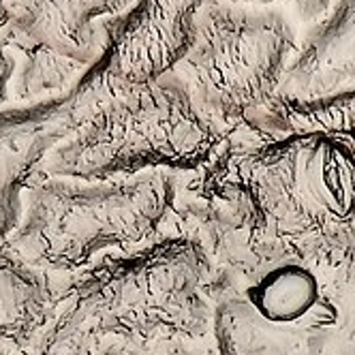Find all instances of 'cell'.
Instances as JSON below:
<instances>
[{
	"label": "cell",
	"instance_id": "6da1fadb",
	"mask_svg": "<svg viewBox=\"0 0 355 355\" xmlns=\"http://www.w3.org/2000/svg\"><path fill=\"white\" fill-rule=\"evenodd\" d=\"M210 281L216 355H355V227Z\"/></svg>",
	"mask_w": 355,
	"mask_h": 355
},
{
	"label": "cell",
	"instance_id": "ba28073f",
	"mask_svg": "<svg viewBox=\"0 0 355 355\" xmlns=\"http://www.w3.org/2000/svg\"><path fill=\"white\" fill-rule=\"evenodd\" d=\"M208 0H133L105 19V54L118 78L150 82L169 73L195 39V21Z\"/></svg>",
	"mask_w": 355,
	"mask_h": 355
},
{
	"label": "cell",
	"instance_id": "e0dca14e",
	"mask_svg": "<svg viewBox=\"0 0 355 355\" xmlns=\"http://www.w3.org/2000/svg\"><path fill=\"white\" fill-rule=\"evenodd\" d=\"M7 24V7H5V0H0V31L5 28Z\"/></svg>",
	"mask_w": 355,
	"mask_h": 355
},
{
	"label": "cell",
	"instance_id": "5bb4252c",
	"mask_svg": "<svg viewBox=\"0 0 355 355\" xmlns=\"http://www.w3.org/2000/svg\"><path fill=\"white\" fill-rule=\"evenodd\" d=\"M223 3L240 5V7H268L276 3H287L293 7V11L302 21H317L332 7V0H223Z\"/></svg>",
	"mask_w": 355,
	"mask_h": 355
},
{
	"label": "cell",
	"instance_id": "8fae6325",
	"mask_svg": "<svg viewBox=\"0 0 355 355\" xmlns=\"http://www.w3.org/2000/svg\"><path fill=\"white\" fill-rule=\"evenodd\" d=\"M49 274L0 246V349L19 353L47 319L58 289Z\"/></svg>",
	"mask_w": 355,
	"mask_h": 355
},
{
	"label": "cell",
	"instance_id": "7c38bea8",
	"mask_svg": "<svg viewBox=\"0 0 355 355\" xmlns=\"http://www.w3.org/2000/svg\"><path fill=\"white\" fill-rule=\"evenodd\" d=\"M19 54L21 64L19 69L15 64L9 88L13 98L21 103H37V101L67 94L94 64L37 45L19 49Z\"/></svg>",
	"mask_w": 355,
	"mask_h": 355
},
{
	"label": "cell",
	"instance_id": "4fadbf2b",
	"mask_svg": "<svg viewBox=\"0 0 355 355\" xmlns=\"http://www.w3.org/2000/svg\"><path fill=\"white\" fill-rule=\"evenodd\" d=\"M278 107L289 133H327L355 150V88L319 98H289L278 94Z\"/></svg>",
	"mask_w": 355,
	"mask_h": 355
},
{
	"label": "cell",
	"instance_id": "ac0fdd59",
	"mask_svg": "<svg viewBox=\"0 0 355 355\" xmlns=\"http://www.w3.org/2000/svg\"><path fill=\"white\" fill-rule=\"evenodd\" d=\"M0 355H17V353H13V351H7V349H0Z\"/></svg>",
	"mask_w": 355,
	"mask_h": 355
},
{
	"label": "cell",
	"instance_id": "3957f363",
	"mask_svg": "<svg viewBox=\"0 0 355 355\" xmlns=\"http://www.w3.org/2000/svg\"><path fill=\"white\" fill-rule=\"evenodd\" d=\"M173 199L171 169H141L105 180L39 171L26 212L3 244L45 272H80L105 250H135L161 236Z\"/></svg>",
	"mask_w": 355,
	"mask_h": 355
},
{
	"label": "cell",
	"instance_id": "9a60e30c",
	"mask_svg": "<svg viewBox=\"0 0 355 355\" xmlns=\"http://www.w3.org/2000/svg\"><path fill=\"white\" fill-rule=\"evenodd\" d=\"M15 56L11 49L5 45L3 37H0V103L7 98V92H9V82H11V75L15 71Z\"/></svg>",
	"mask_w": 355,
	"mask_h": 355
},
{
	"label": "cell",
	"instance_id": "7a4b0ae2",
	"mask_svg": "<svg viewBox=\"0 0 355 355\" xmlns=\"http://www.w3.org/2000/svg\"><path fill=\"white\" fill-rule=\"evenodd\" d=\"M295 47L283 13L208 0L189 52L171 71L223 137L252 148L289 135L278 86Z\"/></svg>",
	"mask_w": 355,
	"mask_h": 355
},
{
	"label": "cell",
	"instance_id": "8992f818",
	"mask_svg": "<svg viewBox=\"0 0 355 355\" xmlns=\"http://www.w3.org/2000/svg\"><path fill=\"white\" fill-rule=\"evenodd\" d=\"M230 165L257 206L259 242L295 248L355 227V150L338 137L309 131L234 146Z\"/></svg>",
	"mask_w": 355,
	"mask_h": 355
},
{
	"label": "cell",
	"instance_id": "30bf717a",
	"mask_svg": "<svg viewBox=\"0 0 355 355\" xmlns=\"http://www.w3.org/2000/svg\"><path fill=\"white\" fill-rule=\"evenodd\" d=\"M349 88H355V0H336L295 47L278 94L319 98Z\"/></svg>",
	"mask_w": 355,
	"mask_h": 355
},
{
	"label": "cell",
	"instance_id": "5b68a950",
	"mask_svg": "<svg viewBox=\"0 0 355 355\" xmlns=\"http://www.w3.org/2000/svg\"><path fill=\"white\" fill-rule=\"evenodd\" d=\"M210 281L212 266L199 244L161 236L126 255H110L73 272L67 289L105 343H199L212 332Z\"/></svg>",
	"mask_w": 355,
	"mask_h": 355
},
{
	"label": "cell",
	"instance_id": "52a82bcc",
	"mask_svg": "<svg viewBox=\"0 0 355 355\" xmlns=\"http://www.w3.org/2000/svg\"><path fill=\"white\" fill-rule=\"evenodd\" d=\"M107 54L67 94L0 112V246L24 212V191L56 146L73 137L118 84Z\"/></svg>",
	"mask_w": 355,
	"mask_h": 355
},
{
	"label": "cell",
	"instance_id": "2e32d148",
	"mask_svg": "<svg viewBox=\"0 0 355 355\" xmlns=\"http://www.w3.org/2000/svg\"><path fill=\"white\" fill-rule=\"evenodd\" d=\"M182 355H210L208 351H204V349H201V347H197L195 343H191L187 349H184V353Z\"/></svg>",
	"mask_w": 355,
	"mask_h": 355
},
{
	"label": "cell",
	"instance_id": "277c9868",
	"mask_svg": "<svg viewBox=\"0 0 355 355\" xmlns=\"http://www.w3.org/2000/svg\"><path fill=\"white\" fill-rule=\"evenodd\" d=\"M227 144L173 71L150 82L120 78L82 129L49 152L41 171L78 180L141 169L191 171L210 163Z\"/></svg>",
	"mask_w": 355,
	"mask_h": 355
},
{
	"label": "cell",
	"instance_id": "9c48e42d",
	"mask_svg": "<svg viewBox=\"0 0 355 355\" xmlns=\"http://www.w3.org/2000/svg\"><path fill=\"white\" fill-rule=\"evenodd\" d=\"M133 0H5L7 24L0 31L13 52L47 47L82 62H96L107 47L105 19Z\"/></svg>",
	"mask_w": 355,
	"mask_h": 355
}]
</instances>
